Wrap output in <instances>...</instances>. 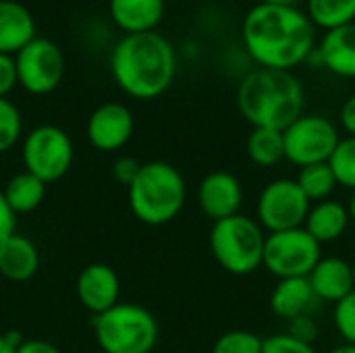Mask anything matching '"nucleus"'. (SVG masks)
<instances>
[{
  "mask_svg": "<svg viewBox=\"0 0 355 353\" xmlns=\"http://www.w3.org/2000/svg\"><path fill=\"white\" fill-rule=\"evenodd\" d=\"M241 44L256 67L293 71L308 62L318 37L302 6L258 2L241 21Z\"/></svg>",
  "mask_w": 355,
  "mask_h": 353,
  "instance_id": "f257e3e1",
  "label": "nucleus"
},
{
  "mask_svg": "<svg viewBox=\"0 0 355 353\" xmlns=\"http://www.w3.org/2000/svg\"><path fill=\"white\" fill-rule=\"evenodd\" d=\"M110 71L116 85L137 100L162 96L177 73L173 44L156 33H127L110 56Z\"/></svg>",
  "mask_w": 355,
  "mask_h": 353,
  "instance_id": "f03ea898",
  "label": "nucleus"
},
{
  "mask_svg": "<svg viewBox=\"0 0 355 353\" xmlns=\"http://www.w3.org/2000/svg\"><path fill=\"white\" fill-rule=\"evenodd\" d=\"M237 108L252 129L285 131L306 112V89L293 71L256 67L237 85Z\"/></svg>",
  "mask_w": 355,
  "mask_h": 353,
  "instance_id": "7ed1b4c3",
  "label": "nucleus"
},
{
  "mask_svg": "<svg viewBox=\"0 0 355 353\" xmlns=\"http://www.w3.org/2000/svg\"><path fill=\"white\" fill-rule=\"evenodd\" d=\"M133 216L148 227L173 223L187 202V181L183 173L166 160L141 162L133 183L127 187Z\"/></svg>",
  "mask_w": 355,
  "mask_h": 353,
  "instance_id": "20e7f679",
  "label": "nucleus"
},
{
  "mask_svg": "<svg viewBox=\"0 0 355 353\" xmlns=\"http://www.w3.org/2000/svg\"><path fill=\"white\" fill-rule=\"evenodd\" d=\"M266 231L254 216L243 212L212 223L208 246L216 264L235 277L254 275L262 268Z\"/></svg>",
  "mask_w": 355,
  "mask_h": 353,
  "instance_id": "39448f33",
  "label": "nucleus"
},
{
  "mask_svg": "<svg viewBox=\"0 0 355 353\" xmlns=\"http://www.w3.org/2000/svg\"><path fill=\"white\" fill-rule=\"evenodd\" d=\"M92 329L104 353H152L160 337L156 316L148 308L129 302H119L110 310L92 316Z\"/></svg>",
  "mask_w": 355,
  "mask_h": 353,
  "instance_id": "423d86ee",
  "label": "nucleus"
},
{
  "mask_svg": "<svg viewBox=\"0 0 355 353\" xmlns=\"http://www.w3.org/2000/svg\"><path fill=\"white\" fill-rule=\"evenodd\" d=\"M341 137V129L333 119L304 112L283 131L285 160L297 169L329 162Z\"/></svg>",
  "mask_w": 355,
  "mask_h": 353,
  "instance_id": "0eeeda50",
  "label": "nucleus"
},
{
  "mask_svg": "<svg viewBox=\"0 0 355 353\" xmlns=\"http://www.w3.org/2000/svg\"><path fill=\"white\" fill-rule=\"evenodd\" d=\"M73 158V139L56 125H40L31 129L21 144L23 171L35 175L46 185L62 179L71 171Z\"/></svg>",
  "mask_w": 355,
  "mask_h": 353,
  "instance_id": "6e6552de",
  "label": "nucleus"
},
{
  "mask_svg": "<svg viewBox=\"0 0 355 353\" xmlns=\"http://www.w3.org/2000/svg\"><path fill=\"white\" fill-rule=\"evenodd\" d=\"M320 258L322 246L304 227H297L266 235L262 268L277 281L300 279L308 277Z\"/></svg>",
  "mask_w": 355,
  "mask_h": 353,
  "instance_id": "1a4fd4ad",
  "label": "nucleus"
},
{
  "mask_svg": "<svg viewBox=\"0 0 355 353\" xmlns=\"http://www.w3.org/2000/svg\"><path fill=\"white\" fill-rule=\"evenodd\" d=\"M310 206L312 204L300 189L295 177H277L260 189L254 218L260 223L266 235L289 231L304 227Z\"/></svg>",
  "mask_w": 355,
  "mask_h": 353,
  "instance_id": "9d476101",
  "label": "nucleus"
},
{
  "mask_svg": "<svg viewBox=\"0 0 355 353\" xmlns=\"http://www.w3.org/2000/svg\"><path fill=\"white\" fill-rule=\"evenodd\" d=\"M17 81L35 96L50 94L58 87L64 75V56L60 48L46 37H33L17 52Z\"/></svg>",
  "mask_w": 355,
  "mask_h": 353,
  "instance_id": "9b49d317",
  "label": "nucleus"
},
{
  "mask_svg": "<svg viewBox=\"0 0 355 353\" xmlns=\"http://www.w3.org/2000/svg\"><path fill=\"white\" fill-rule=\"evenodd\" d=\"M196 200L202 214L216 223L241 212L245 189L241 179L231 171H212L200 181Z\"/></svg>",
  "mask_w": 355,
  "mask_h": 353,
  "instance_id": "f8f14e48",
  "label": "nucleus"
},
{
  "mask_svg": "<svg viewBox=\"0 0 355 353\" xmlns=\"http://www.w3.org/2000/svg\"><path fill=\"white\" fill-rule=\"evenodd\" d=\"M135 131L133 112L119 102L100 104L87 119V141L100 152L123 150Z\"/></svg>",
  "mask_w": 355,
  "mask_h": 353,
  "instance_id": "ddd939ff",
  "label": "nucleus"
},
{
  "mask_svg": "<svg viewBox=\"0 0 355 353\" xmlns=\"http://www.w3.org/2000/svg\"><path fill=\"white\" fill-rule=\"evenodd\" d=\"M75 293L79 304L92 316H98L121 302V279L112 266L104 262H92L79 270Z\"/></svg>",
  "mask_w": 355,
  "mask_h": 353,
  "instance_id": "4468645a",
  "label": "nucleus"
},
{
  "mask_svg": "<svg viewBox=\"0 0 355 353\" xmlns=\"http://www.w3.org/2000/svg\"><path fill=\"white\" fill-rule=\"evenodd\" d=\"M308 64L327 69L339 79H355V23L322 31Z\"/></svg>",
  "mask_w": 355,
  "mask_h": 353,
  "instance_id": "2eb2a0df",
  "label": "nucleus"
},
{
  "mask_svg": "<svg viewBox=\"0 0 355 353\" xmlns=\"http://www.w3.org/2000/svg\"><path fill=\"white\" fill-rule=\"evenodd\" d=\"M308 281L316 300L333 306L355 291L354 266L341 256H322L308 275Z\"/></svg>",
  "mask_w": 355,
  "mask_h": 353,
  "instance_id": "dca6fc26",
  "label": "nucleus"
},
{
  "mask_svg": "<svg viewBox=\"0 0 355 353\" xmlns=\"http://www.w3.org/2000/svg\"><path fill=\"white\" fill-rule=\"evenodd\" d=\"M37 270L40 252L29 237L15 231L0 243V277L12 283H25L33 279Z\"/></svg>",
  "mask_w": 355,
  "mask_h": 353,
  "instance_id": "f3484780",
  "label": "nucleus"
},
{
  "mask_svg": "<svg viewBox=\"0 0 355 353\" xmlns=\"http://www.w3.org/2000/svg\"><path fill=\"white\" fill-rule=\"evenodd\" d=\"M316 302L318 300L310 287L308 277L277 281L268 298L270 312L285 322H291L293 318L304 316V314H312Z\"/></svg>",
  "mask_w": 355,
  "mask_h": 353,
  "instance_id": "a211bd4d",
  "label": "nucleus"
},
{
  "mask_svg": "<svg viewBox=\"0 0 355 353\" xmlns=\"http://www.w3.org/2000/svg\"><path fill=\"white\" fill-rule=\"evenodd\" d=\"M349 225H352V221L347 214V206L343 202L331 198V200L316 202L310 206L304 229L320 246H329V243L339 241L347 233Z\"/></svg>",
  "mask_w": 355,
  "mask_h": 353,
  "instance_id": "6ab92c4d",
  "label": "nucleus"
},
{
  "mask_svg": "<svg viewBox=\"0 0 355 353\" xmlns=\"http://www.w3.org/2000/svg\"><path fill=\"white\" fill-rule=\"evenodd\" d=\"M35 37L31 12L12 0H0V54H17Z\"/></svg>",
  "mask_w": 355,
  "mask_h": 353,
  "instance_id": "aec40b11",
  "label": "nucleus"
},
{
  "mask_svg": "<svg viewBox=\"0 0 355 353\" xmlns=\"http://www.w3.org/2000/svg\"><path fill=\"white\" fill-rule=\"evenodd\" d=\"M110 17L127 33H146L164 17V0H110Z\"/></svg>",
  "mask_w": 355,
  "mask_h": 353,
  "instance_id": "412c9836",
  "label": "nucleus"
},
{
  "mask_svg": "<svg viewBox=\"0 0 355 353\" xmlns=\"http://www.w3.org/2000/svg\"><path fill=\"white\" fill-rule=\"evenodd\" d=\"M46 189L48 185L42 179H37L35 175L27 171H21L4 183L2 196L8 208L12 210V214L19 216V214H29L37 210L46 198Z\"/></svg>",
  "mask_w": 355,
  "mask_h": 353,
  "instance_id": "4be33fe9",
  "label": "nucleus"
},
{
  "mask_svg": "<svg viewBox=\"0 0 355 353\" xmlns=\"http://www.w3.org/2000/svg\"><path fill=\"white\" fill-rule=\"evenodd\" d=\"M248 158L258 169H275L285 160L283 131L256 127L250 131L245 141Z\"/></svg>",
  "mask_w": 355,
  "mask_h": 353,
  "instance_id": "5701e85b",
  "label": "nucleus"
},
{
  "mask_svg": "<svg viewBox=\"0 0 355 353\" xmlns=\"http://www.w3.org/2000/svg\"><path fill=\"white\" fill-rule=\"evenodd\" d=\"M304 10L322 31L355 23V0H304Z\"/></svg>",
  "mask_w": 355,
  "mask_h": 353,
  "instance_id": "b1692460",
  "label": "nucleus"
},
{
  "mask_svg": "<svg viewBox=\"0 0 355 353\" xmlns=\"http://www.w3.org/2000/svg\"><path fill=\"white\" fill-rule=\"evenodd\" d=\"M295 181H297L300 189L304 191V196L310 200V204L331 200L333 193L339 187V183L335 179V173L331 171L329 162L310 164V166L300 169L297 175H295Z\"/></svg>",
  "mask_w": 355,
  "mask_h": 353,
  "instance_id": "393cba45",
  "label": "nucleus"
},
{
  "mask_svg": "<svg viewBox=\"0 0 355 353\" xmlns=\"http://www.w3.org/2000/svg\"><path fill=\"white\" fill-rule=\"evenodd\" d=\"M329 166L335 173L339 187L355 191V137H341L339 146L329 158Z\"/></svg>",
  "mask_w": 355,
  "mask_h": 353,
  "instance_id": "a878e982",
  "label": "nucleus"
},
{
  "mask_svg": "<svg viewBox=\"0 0 355 353\" xmlns=\"http://www.w3.org/2000/svg\"><path fill=\"white\" fill-rule=\"evenodd\" d=\"M262 341L264 337L256 335L254 331L235 329L223 333L214 341L212 353H262Z\"/></svg>",
  "mask_w": 355,
  "mask_h": 353,
  "instance_id": "bb28decb",
  "label": "nucleus"
},
{
  "mask_svg": "<svg viewBox=\"0 0 355 353\" xmlns=\"http://www.w3.org/2000/svg\"><path fill=\"white\" fill-rule=\"evenodd\" d=\"M23 133V119L19 108L8 100L0 98V154L12 150Z\"/></svg>",
  "mask_w": 355,
  "mask_h": 353,
  "instance_id": "cd10ccee",
  "label": "nucleus"
},
{
  "mask_svg": "<svg viewBox=\"0 0 355 353\" xmlns=\"http://www.w3.org/2000/svg\"><path fill=\"white\" fill-rule=\"evenodd\" d=\"M333 325L341 343L355 345V291L333 306Z\"/></svg>",
  "mask_w": 355,
  "mask_h": 353,
  "instance_id": "c85d7f7f",
  "label": "nucleus"
},
{
  "mask_svg": "<svg viewBox=\"0 0 355 353\" xmlns=\"http://www.w3.org/2000/svg\"><path fill=\"white\" fill-rule=\"evenodd\" d=\"M262 353H320L314 343H306L302 339H295L287 331L275 333L264 337L262 341Z\"/></svg>",
  "mask_w": 355,
  "mask_h": 353,
  "instance_id": "c756f323",
  "label": "nucleus"
},
{
  "mask_svg": "<svg viewBox=\"0 0 355 353\" xmlns=\"http://www.w3.org/2000/svg\"><path fill=\"white\" fill-rule=\"evenodd\" d=\"M287 333L306 343H316V339L320 335V325L312 314H304V316H297L291 322H287Z\"/></svg>",
  "mask_w": 355,
  "mask_h": 353,
  "instance_id": "7c9ffc66",
  "label": "nucleus"
},
{
  "mask_svg": "<svg viewBox=\"0 0 355 353\" xmlns=\"http://www.w3.org/2000/svg\"><path fill=\"white\" fill-rule=\"evenodd\" d=\"M139 169H141V162H139V160H135V158H131V156H119V158L112 162L110 173H112V177H114L121 185L129 187V185L133 183V179L137 177Z\"/></svg>",
  "mask_w": 355,
  "mask_h": 353,
  "instance_id": "2f4dec72",
  "label": "nucleus"
},
{
  "mask_svg": "<svg viewBox=\"0 0 355 353\" xmlns=\"http://www.w3.org/2000/svg\"><path fill=\"white\" fill-rule=\"evenodd\" d=\"M17 83L15 58L8 54H0V98H6V94H10Z\"/></svg>",
  "mask_w": 355,
  "mask_h": 353,
  "instance_id": "473e14b6",
  "label": "nucleus"
},
{
  "mask_svg": "<svg viewBox=\"0 0 355 353\" xmlns=\"http://www.w3.org/2000/svg\"><path fill=\"white\" fill-rule=\"evenodd\" d=\"M339 129L347 135L355 137V94H352L339 110Z\"/></svg>",
  "mask_w": 355,
  "mask_h": 353,
  "instance_id": "72a5a7b5",
  "label": "nucleus"
},
{
  "mask_svg": "<svg viewBox=\"0 0 355 353\" xmlns=\"http://www.w3.org/2000/svg\"><path fill=\"white\" fill-rule=\"evenodd\" d=\"M17 231V216L12 214V210L8 208L4 196H2V187H0V243L12 235Z\"/></svg>",
  "mask_w": 355,
  "mask_h": 353,
  "instance_id": "f704fd0d",
  "label": "nucleus"
},
{
  "mask_svg": "<svg viewBox=\"0 0 355 353\" xmlns=\"http://www.w3.org/2000/svg\"><path fill=\"white\" fill-rule=\"evenodd\" d=\"M17 353H60V350L46 339H21Z\"/></svg>",
  "mask_w": 355,
  "mask_h": 353,
  "instance_id": "c9c22d12",
  "label": "nucleus"
},
{
  "mask_svg": "<svg viewBox=\"0 0 355 353\" xmlns=\"http://www.w3.org/2000/svg\"><path fill=\"white\" fill-rule=\"evenodd\" d=\"M21 343V335L10 331V333H0V353H17V347Z\"/></svg>",
  "mask_w": 355,
  "mask_h": 353,
  "instance_id": "e433bc0d",
  "label": "nucleus"
},
{
  "mask_svg": "<svg viewBox=\"0 0 355 353\" xmlns=\"http://www.w3.org/2000/svg\"><path fill=\"white\" fill-rule=\"evenodd\" d=\"M264 4H277V6H302L304 0H258Z\"/></svg>",
  "mask_w": 355,
  "mask_h": 353,
  "instance_id": "4c0bfd02",
  "label": "nucleus"
},
{
  "mask_svg": "<svg viewBox=\"0 0 355 353\" xmlns=\"http://www.w3.org/2000/svg\"><path fill=\"white\" fill-rule=\"evenodd\" d=\"M327 353H355V345H349V343H339V345H335L333 350H329Z\"/></svg>",
  "mask_w": 355,
  "mask_h": 353,
  "instance_id": "58836bf2",
  "label": "nucleus"
},
{
  "mask_svg": "<svg viewBox=\"0 0 355 353\" xmlns=\"http://www.w3.org/2000/svg\"><path fill=\"white\" fill-rule=\"evenodd\" d=\"M345 206H347V214H349V221H352V225H355V191H352V196H349V202H347Z\"/></svg>",
  "mask_w": 355,
  "mask_h": 353,
  "instance_id": "ea45409f",
  "label": "nucleus"
},
{
  "mask_svg": "<svg viewBox=\"0 0 355 353\" xmlns=\"http://www.w3.org/2000/svg\"><path fill=\"white\" fill-rule=\"evenodd\" d=\"M352 266H354V283H355V262H352Z\"/></svg>",
  "mask_w": 355,
  "mask_h": 353,
  "instance_id": "a19ab883",
  "label": "nucleus"
}]
</instances>
